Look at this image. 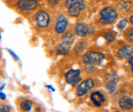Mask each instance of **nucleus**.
<instances>
[{"label":"nucleus","mask_w":133,"mask_h":112,"mask_svg":"<svg viewBox=\"0 0 133 112\" xmlns=\"http://www.w3.org/2000/svg\"><path fill=\"white\" fill-rule=\"evenodd\" d=\"M104 58V55L98 52H87L83 55V61L86 64H99L102 59Z\"/></svg>","instance_id":"obj_1"},{"label":"nucleus","mask_w":133,"mask_h":112,"mask_svg":"<svg viewBox=\"0 0 133 112\" xmlns=\"http://www.w3.org/2000/svg\"><path fill=\"white\" fill-rule=\"evenodd\" d=\"M100 16H101V21L105 24H112L116 20L117 12L112 7H105L100 11Z\"/></svg>","instance_id":"obj_2"},{"label":"nucleus","mask_w":133,"mask_h":112,"mask_svg":"<svg viewBox=\"0 0 133 112\" xmlns=\"http://www.w3.org/2000/svg\"><path fill=\"white\" fill-rule=\"evenodd\" d=\"M81 80L80 77V70L79 69H71L66 72V80L68 84L72 86H76Z\"/></svg>","instance_id":"obj_3"},{"label":"nucleus","mask_w":133,"mask_h":112,"mask_svg":"<svg viewBox=\"0 0 133 112\" xmlns=\"http://www.w3.org/2000/svg\"><path fill=\"white\" fill-rule=\"evenodd\" d=\"M93 86H94V80H92V79L85 80L78 86V88H77V95L78 96H83L90 89L93 88Z\"/></svg>","instance_id":"obj_4"},{"label":"nucleus","mask_w":133,"mask_h":112,"mask_svg":"<svg viewBox=\"0 0 133 112\" xmlns=\"http://www.w3.org/2000/svg\"><path fill=\"white\" fill-rule=\"evenodd\" d=\"M37 4V0H18L17 7L22 10H32L36 8Z\"/></svg>","instance_id":"obj_5"},{"label":"nucleus","mask_w":133,"mask_h":112,"mask_svg":"<svg viewBox=\"0 0 133 112\" xmlns=\"http://www.w3.org/2000/svg\"><path fill=\"white\" fill-rule=\"evenodd\" d=\"M36 23L40 28H45L49 24V16L44 11H39L36 14Z\"/></svg>","instance_id":"obj_6"},{"label":"nucleus","mask_w":133,"mask_h":112,"mask_svg":"<svg viewBox=\"0 0 133 112\" xmlns=\"http://www.w3.org/2000/svg\"><path fill=\"white\" fill-rule=\"evenodd\" d=\"M75 31H76V34H77L78 36H80V37H84V36H86L87 34H90V33L93 32V30H92L89 26H87V25H85V24H78V25L76 26Z\"/></svg>","instance_id":"obj_7"},{"label":"nucleus","mask_w":133,"mask_h":112,"mask_svg":"<svg viewBox=\"0 0 133 112\" xmlns=\"http://www.w3.org/2000/svg\"><path fill=\"white\" fill-rule=\"evenodd\" d=\"M119 105L124 110H131L133 108V100L128 96L122 97L119 101Z\"/></svg>","instance_id":"obj_8"},{"label":"nucleus","mask_w":133,"mask_h":112,"mask_svg":"<svg viewBox=\"0 0 133 112\" xmlns=\"http://www.w3.org/2000/svg\"><path fill=\"white\" fill-rule=\"evenodd\" d=\"M66 26H68V20H66V16H61L57 18V21H56V25H55V31L56 33H64L66 31Z\"/></svg>","instance_id":"obj_9"},{"label":"nucleus","mask_w":133,"mask_h":112,"mask_svg":"<svg viewBox=\"0 0 133 112\" xmlns=\"http://www.w3.org/2000/svg\"><path fill=\"white\" fill-rule=\"evenodd\" d=\"M66 6L68 8H76L79 10H83L85 8V3L83 0H66Z\"/></svg>","instance_id":"obj_10"},{"label":"nucleus","mask_w":133,"mask_h":112,"mask_svg":"<svg viewBox=\"0 0 133 112\" xmlns=\"http://www.w3.org/2000/svg\"><path fill=\"white\" fill-rule=\"evenodd\" d=\"M117 81L118 77L116 74H109L108 76V84H107V89L110 93H114L117 87Z\"/></svg>","instance_id":"obj_11"},{"label":"nucleus","mask_w":133,"mask_h":112,"mask_svg":"<svg viewBox=\"0 0 133 112\" xmlns=\"http://www.w3.org/2000/svg\"><path fill=\"white\" fill-rule=\"evenodd\" d=\"M132 53H133L132 47L129 46V45H125V46H123L122 48H120V50L118 51V56H119L120 58L124 59V58H127V57H129L130 55H132Z\"/></svg>","instance_id":"obj_12"},{"label":"nucleus","mask_w":133,"mask_h":112,"mask_svg":"<svg viewBox=\"0 0 133 112\" xmlns=\"http://www.w3.org/2000/svg\"><path fill=\"white\" fill-rule=\"evenodd\" d=\"M91 100H92V102L95 106L100 107L101 104L104 102V96L100 92L97 91V92H94V93L91 94Z\"/></svg>","instance_id":"obj_13"},{"label":"nucleus","mask_w":133,"mask_h":112,"mask_svg":"<svg viewBox=\"0 0 133 112\" xmlns=\"http://www.w3.org/2000/svg\"><path fill=\"white\" fill-rule=\"evenodd\" d=\"M70 48H71V45L62 42V43L56 47V52H57L58 54H63V55H65V54H66V53L70 51Z\"/></svg>","instance_id":"obj_14"},{"label":"nucleus","mask_w":133,"mask_h":112,"mask_svg":"<svg viewBox=\"0 0 133 112\" xmlns=\"http://www.w3.org/2000/svg\"><path fill=\"white\" fill-rule=\"evenodd\" d=\"M21 108H22V110L26 112L31 111L32 110V102L30 100H27V99L23 100L22 103H21Z\"/></svg>","instance_id":"obj_15"},{"label":"nucleus","mask_w":133,"mask_h":112,"mask_svg":"<svg viewBox=\"0 0 133 112\" xmlns=\"http://www.w3.org/2000/svg\"><path fill=\"white\" fill-rule=\"evenodd\" d=\"M73 41H74V37H73V35L71 33H66L62 38V42L69 44V45H72Z\"/></svg>","instance_id":"obj_16"},{"label":"nucleus","mask_w":133,"mask_h":112,"mask_svg":"<svg viewBox=\"0 0 133 112\" xmlns=\"http://www.w3.org/2000/svg\"><path fill=\"white\" fill-rule=\"evenodd\" d=\"M104 38H105V40H107L109 43H111L112 41H114L115 36H114L112 33H105V34H104Z\"/></svg>","instance_id":"obj_17"},{"label":"nucleus","mask_w":133,"mask_h":112,"mask_svg":"<svg viewBox=\"0 0 133 112\" xmlns=\"http://www.w3.org/2000/svg\"><path fill=\"white\" fill-rule=\"evenodd\" d=\"M80 11H81V10H79V9H76V8H69V13H70V14H71L72 16H79Z\"/></svg>","instance_id":"obj_18"},{"label":"nucleus","mask_w":133,"mask_h":112,"mask_svg":"<svg viewBox=\"0 0 133 112\" xmlns=\"http://www.w3.org/2000/svg\"><path fill=\"white\" fill-rule=\"evenodd\" d=\"M126 25H127V20H126V19H123V20H121V21L118 24V28H119L120 30H122V29L125 28Z\"/></svg>","instance_id":"obj_19"},{"label":"nucleus","mask_w":133,"mask_h":112,"mask_svg":"<svg viewBox=\"0 0 133 112\" xmlns=\"http://www.w3.org/2000/svg\"><path fill=\"white\" fill-rule=\"evenodd\" d=\"M127 38L131 41V42H133V29H130V30H128L127 31Z\"/></svg>","instance_id":"obj_20"},{"label":"nucleus","mask_w":133,"mask_h":112,"mask_svg":"<svg viewBox=\"0 0 133 112\" xmlns=\"http://www.w3.org/2000/svg\"><path fill=\"white\" fill-rule=\"evenodd\" d=\"M0 111L1 112H9L10 111V107L7 105H1L0 107Z\"/></svg>","instance_id":"obj_21"},{"label":"nucleus","mask_w":133,"mask_h":112,"mask_svg":"<svg viewBox=\"0 0 133 112\" xmlns=\"http://www.w3.org/2000/svg\"><path fill=\"white\" fill-rule=\"evenodd\" d=\"M7 50H8V52L11 54V56L15 58V60H17H17H18V57H17V55H16V53H14V52H12L10 49H7Z\"/></svg>","instance_id":"obj_22"},{"label":"nucleus","mask_w":133,"mask_h":112,"mask_svg":"<svg viewBox=\"0 0 133 112\" xmlns=\"http://www.w3.org/2000/svg\"><path fill=\"white\" fill-rule=\"evenodd\" d=\"M0 96H1V100H5V99H6V95H5V94H4L3 92H1Z\"/></svg>","instance_id":"obj_23"},{"label":"nucleus","mask_w":133,"mask_h":112,"mask_svg":"<svg viewBox=\"0 0 133 112\" xmlns=\"http://www.w3.org/2000/svg\"><path fill=\"white\" fill-rule=\"evenodd\" d=\"M48 1H49L50 3H57L59 0H48Z\"/></svg>","instance_id":"obj_24"},{"label":"nucleus","mask_w":133,"mask_h":112,"mask_svg":"<svg viewBox=\"0 0 133 112\" xmlns=\"http://www.w3.org/2000/svg\"><path fill=\"white\" fill-rule=\"evenodd\" d=\"M129 63L131 64V65L133 64V56L131 57V58H130V59H129Z\"/></svg>","instance_id":"obj_25"},{"label":"nucleus","mask_w":133,"mask_h":112,"mask_svg":"<svg viewBox=\"0 0 133 112\" xmlns=\"http://www.w3.org/2000/svg\"><path fill=\"white\" fill-rule=\"evenodd\" d=\"M46 87H47V88H48V89H50V90H51V91H54V89H53V88H52V87H51V86H46Z\"/></svg>","instance_id":"obj_26"},{"label":"nucleus","mask_w":133,"mask_h":112,"mask_svg":"<svg viewBox=\"0 0 133 112\" xmlns=\"http://www.w3.org/2000/svg\"><path fill=\"white\" fill-rule=\"evenodd\" d=\"M130 23H131V24L133 25V16H131V17H130Z\"/></svg>","instance_id":"obj_27"},{"label":"nucleus","mask_w":133,"mask_h":112,"mask_svg":"<svg viewBox=\"0 0 133 112\" xmlns=\"http://www.w3.org/2000/svg\"><path fill=\"white\" fill-rule=\"evenodd\" d=\"M131 70H132V72H133V64L131 65Z\"/></svg>","instance_id":"obj_28"}]
</instances>
